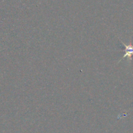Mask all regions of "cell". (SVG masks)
Listing matches in <instances>:
<instances>
[{"label":"cell","instance_id":"cell-1","mask_svg":"<svg viewBox=\"0 0 133 133\" xmlns=\"http://www.w3.org/2000/svg\"><path fill=\"white\" fill-rule=\"evenodd\" d=\"M121 42L122 43L123 45L125 47V54L123 55V57H122V59L120 60V61L122 60H123V58H125V57H127L130 61H132V57L133 56V45H132V43L130 42V44L129 45H126L125 44L122 40H120Z\"/></svg>","mask_w":133,"mask_h":133}]
</instances>
